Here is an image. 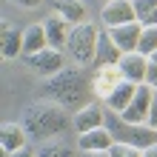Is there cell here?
Here are the masks:
<instances>
[{
    "label": "cell",
    "instance_id": "6da1fadb",
    "mask_svg": "<svg viewBox=\"0 0 157 157\" xmlns=\"http://www.w3.org/2000/svg\"><path fill=\"white\" fill-rule=\"evenodd\" d=\"M91 89V77L86 75V69L66 66L63 71L43 80V97L57 103L66 112H80L86 106V91Z\"/></svg>",
    "mask_w": 157,
    "mask_h": 157
},
{
    "label": "cell",
    "instance_id": "7a4b0ae2",
    "mask_svg": "<svg viewBox=\"0 0 157 157\" xmlns=\"http://www.w3.org/2000/svg\"><path fill=\"white\" fill-rule=\"evenodd\" d=\"M20 123L26 128L29 137H37V140H52V137L63 134L71 126V117L66 109H60L52 100H43V103H32L23 109Z\"/></svg>",
    "mask_w": 157,
    "mask_h": 157
},
{
    "label": "cell",
    "instance_id": "3957f363",
    "mask_svg": "<svg viewBox=\"0 0 157 157\" xmlns=\"http://www.w3.org/2000/svg\"><path fill=\"white\" fill-rule=\"evenodd\" d=\"M106 128H109V134L114 137V143L134 146V149H140V151L149 149V146H157V128H151L149 123H126L112 109H106Z\"/></svg>",
    "mask_w": 157,
    "mask_h": 157
},
{
    "label": "cell",
    "instance_id": "277c9868",
    "mask_svg": "<svg viewBox=\"0 0 157 157\" xmlns=\"http://www.w3.org/2000/svg\"><path fill=\"white\" fill-rule=\"evenodd\" d=\"M97 34H100V29H97L94 23L71 26V32H69V43H66V52L71 54V60H75V63H80V66H91V63H94Z\"/></svg>",
    "mask_w": 157,
    "mask_h": 157
},
{
    "label": "cell",
    "instance_id": "5b68a950",
    "mask_svg": "<svg viewBox=\"0 0 157 157\" xmlns=\"http://www.w3.org/2000/svg\"><path fill=\"white\" fill-rule=\"evenodd\" d=\"M23 60H26V66H29L32 71H37V75H43V77H52V75H57V71L66 69L63 52L60 49H52V46H46L43 52L29 54V57H23Z\"/></svg>",
    "mask_w": 157,
    "mask_h": 157
},
{
    "label": "cell",
    "instance_id": "8992f818",
    "mask_svg": "<svg viewBox=\"0 0 157 157\" xmlns=\"http://www.w3.org/2000/svg\"><path fill=\"white\" fill-rule=\"evenodd\" d=\"M151 97H154V89L146 86V83H140L132 97V103H128V109L120 117L126 120V123H149V112H151Z\"/></svg>",
    "mask_w": 157,
    "mask_h": 157
},
{
    "label": "cell",
    "instance_id": "52a82bcc",
    "mask_svg": "<svg viewBox=\"0 0 157 157\" xmlns=\"http://www.w3.org/2000/svg\"><path fill=\"white\" fill-rule=\"evenodd\" d=\"M71 126H75L77 134H86V132H94V128H103V126H106V106L94 103V100L86 103L80 112H75Z\"/></svg>",
    "mask_w": 157,
    "mask_h": 157
},
{
    "label": "cell",
    "instance_id": "ba28073f",
    "mask_svg": "<svg viewBox=\"0 0 157 157\" xmlns=\"http://www.w3.org/2000/svg\"><path fill=\"white\" fill-rule=\"evenodd\" d=\"M100 20H103V29H112V26H123V23H134V6L132 0H109L100 12Z\"/></svg>",
    "mask_w": 157,
    "mask_h": 157
},
{
    "label": "cell",
    "instance_id": "9c48e42d",
    "mask_svg": "<svg viewBox=\"0 0 157 157\" xmlns=\"http://www.w3.org/2000/svg\"><path fill=\"white\" fill-rule=\"evenodd\" d=\"M109 32V37L114 40V46L123 54H132L137 52V46H140V32H143V26L140 23H123V26H112V29H106Z\"/></svg>",
    "mask_w": 157,
    "mask_h": 157
},
{
    "label": "cell",
    "instance_id": "30bf717a",
    "mask_svg": "<svg viewBox=\"0 0 157 157\" xmlns=\"http://www.w3.org/2000/svg\"><path fill=\"white\" fill-rule=\"evenodd\" d=\"M120 75H123V80H132V83H146V69H149V57L140 52H132V54H123L117 63Z\"/></svg>",
    "mask_w": 157,
    "mask_h": 157
},
{
    "label": "cell",
    "instance_id": "8fae6325",
    "mask_svg": "<svg viewBox=\"0 0 157 157\" xmlns=\"http://www.w3.org/2000/svg\"><path fill=\"white\" fill-rule=\"evenodd\" d=\"M26 128L23 123H3V128H0V154L3 157H12L14 151L26 149Z\"/></svg>",
    "mask_w": 157,
    "mask_h": 157
},
{
    "label": "cell",
    "instance_id": "7c38bea8",
    "mask_svg": "<svg viewBox=\"0 0 157 157\" xmlns=\"http://www.w3.org/2000/svg\"><path fill=\"white\" fill-rule=\"evenodd\" d=\"M120 57H123V52L114 46V40L109 37V32H106V29H100V34H97V52H94V63H91V66H94V69L117 66Z\"/></svg>",
    "mask_w": 157,
    "mask_h": 157
},
{
    "label": "cell",
    "instance_id": "4fadbf2b",
    "mask_svg": "<svg viewBox=\"0 0 157 157\" xmlns=\"http://www.w3.org/2000/svg\"><path fill=\"white\" fill-rule=\"evenodd\" d=\"M43 29H46V37H49V46H52V49H60V52L66 49L71 26H69L66 20H63L60 14H54V12H52V14L43 20Z\"/></svg>",
    "mask_w": 157,
    "mask_h": 157
},
{
    "label": "cell",
    "instance_id": "5bb4252c",
    "mask_svg": "<svg viewBox=\"0 0 157 157\" xmlns=\"http://www.w3.org/2000/svg\"><path fill=\"white\" fill-rule=\"evenodd\" d=\"M134 91H137V83H132V80H120L117 86L109 91V97H106V109H112V112L123 114L126 109H128V103H132Z\"/></svg>",
    "mask_w": 157,
    "mask_h": 157
},
{
    "label": "cell",
    "instance_id": "9a60e30c",
    "mask_svg": "<svg viewBox=\"0 0 157 157\" xmlns=\"http://www.w3.org/2000/svg\"><path fill=\"white\" fill-rule=\"evenodd\" d=\"M77 146H80V151H109L114 146V137L103 126V128H94V132L77 134Z\"/></svg>",
    "mask_w": 157,
    "mask_h": 157
},
{
    "label": "cell",
    "instance_id": "2e32d148",
    "mask_svg": "<svg viewBox=\"0 0 157 157\" xmlns=\"http://www.w3.org/2000/svg\"><path fill=\"white\" fill-rule=\"evenodd\" d=\"M123 80V75H120L117 66H106V69H94V75H91V89H94V94L100 97H109V91H112L117 83Z\"/></svg>",
    "mask_w": 157,
    "mask_h": 157
},
{
    "label": "cell",
    "instance_id": "e0dca14e",
    "mask_svg": "<svg viewBox=\"0 0 157 157\" xmlns=\"http://www.w3.org/2000/svg\"><path fill=\"white\" fill-rule=\"evenodd\" d=\"M46 46H49V37H46L43 23H32V26H26V29H23V57L43 52Z\"/></svg>",
    "mask_w": 157,
    "mask_h": 157
},
{
    "label": "cell",
    "instance_id": "ac0fdd59",
    "mask_svg": "<svg viewBox=\"0 0 157 157\" xmlns=\"http://www.w3.org/2000/svg\"><path fill=\"white\" fill-rule=\"evenodd\" d=\"M54 14H60L69 26L86 23V3L83 0H54Z\"/></svg>",
    "mask_w": 157,
    "mask_h": 157
},
{
    "label": "cell",
    "instance_id": "d6986e66",
    "mask_svg": "<svg viewBox=\"0 0 157 157\" xmlns=\"http://www.w3.org/2000/svg\"><path fill=\"white\" fill-rule=\"evenodd\" d=\"M3 57L12 60V57H23V32L12 29V26H3Z\"/></svg>",
    "mask_w": 157,
    "mask_h": 157
},
{
    "label": "cell",
    "instance_id": "ffe728a7",
    "mask_svg": "<svg viewBox=\"0 0 157 157\" xmlns=\"http://www.w3.org/2000/svg\"><path fill=\"white\" fill-rule=\"evenodd\" d=\"M137 52L146 54V57H151L157 52V26H143L140 32V46H137Z\"/></svg>",
    "mask_w": 157,
    "mask_h": 157
},
{
    "label": "cell",
    "instance_id": "44dd1931",
    "mask_svg": "<svg viewBox=\"0 0 157 157\" xmlns=\"http://www.w3.org/2000/svg\"><path fill=\"white\" fill-rule=\"evenodd\" d=\"M37 157H75V151H71L66 143L46 140V143L40 146V149H37Z\"/></svg>",
    "mask_w": 157,
    "mask_h": 157
},
{
    "label": "cell",
    "instance_id": "7402d4cb",
    "mask_svg": "<svg viewBox=\"0 0 157 157\" xmlns=\"http://www.w3.org/2000/svg\"><path fill=\"white\" fill-rule=\"evenodd\" d=\"M132 6H134V14H137V23L140 26L157 12V0H132Z\"/></svg>",
    "mask_w": 157,
    "mask_h": 157
},
{
    "label": "cell",
    "instance_id": "603a6c76",
    "mask_svg": "<svg viewBox=\"0 0 157 157\" xmlns=\"http://www.w3.org/2000/svg\"><path fill=\"white\" fill-rule=\"evenodd\" d=\"M109 157H143V151L134 149V146H126V143H114L109 149Z\"/></svg>",
    "mask_w": 157,
    "mask_h": 157
},
{
    "label": "cell",
    "instance_id": "cb8c5ba5",
    "mask_svg": "<svg viewBox=\"0 0 157 157\" xmlns=\"http://www.w3.org/2000/svg\"><path fill=\"white\" fill-rule=\"evenodd\" d=\"M146 86L157 89V66L154 63H149V69H146Z\"/></svg>",
    "mask_w": 157,
    "mask_h": 157
},
{
    "label": "cell",
    "instance_id": "d4e9b609",
    "mask_svg": "<svg viewBox=\"0 0 157 157\" xmlns=\"http://www.w3.org/2000/svg\"><path fill=\"white\" fill-rule=\"evenodd\" d=\"M149 126L157 128V89H154V97H151V112H149Z\"/></svg>",
    "mask_w": 157,
    "mask_h": 157
},
{
    "label": "cell",
    "instance_id": "484cf974",
    "mask_svg": "<svg viewBox=\"0 0 157 157\" xmlns=\"http://www.w3.org/2000/svg\"><path fill=\"white\" fill-rule=\"evenodd\" d=\"M12 3H17V6H23V9H37L43 0H12Z\"/></svg>",
    "mask_w": 157,
    "mask_h": 157
},
{
    "label": "cell",
    "instance_id": "4316f807",
    "mask_svg": "<svg viewBox=\"0 0 157 157\" xmlns=\"http://www.w3.org/2000/svg\"><path fill=\"white\" fill-rule=\"evenodd\" d=\"M12 157H37V151H32V149H20V151H14Z\"/></svg>",
    "mask_w": 157,
    "mask_h": 157
},
{
    "label": "cell",
    "instance_id": "83f0119b",
    "mask_svg": "<svg viewBox=\"0 0 157 157\" xmlns=\"http://www.w3.org/2000/svg\"><path fill=\"white\" fill-rule=\"evenodd\" d=\"M143 157H157V146H149V149H143Z\"/></svg>",
    "mask_w": 157,
    "mask_h": 157
},
{
    "label": "cell",
    "instance_id": "f1b7e54d",
    "mask_svg": "<svg viewBox=\"0 0 157 157\" xmlns=\"http://www.w3.org/2000/svg\"><path fill=\"white\" fill-rule=\"evenodd\" d=\"M83 157H109V151H83Z\"/></svg>",
    "mask_w": 157,
    "mask_h": 157
},
{
    "label": "cell",
    "instance_id": "f546056e",
    "mask_svg": "<svg viewBox=\"0 0 157 157\" xmlns=\"http://www.w3.org/2000/svg\"><path fill=\"white\" fill-rule=\"evenodd\" d=\"M149 63H154V66H157V52L151 54V57H149Z\"/></svg>",
    "mask_w": 157,
    "mask_h": 157
}]
</instances>
